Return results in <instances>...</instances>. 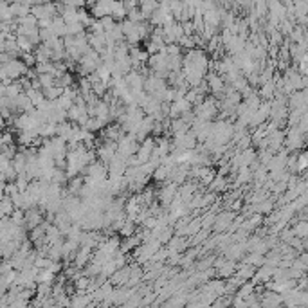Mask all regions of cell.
Instances as JSON below:
<instances>
[{
  "mask_svg": "<svg viewBox=\"0 0 308 308\" xmlns=\"http://www.w3.org/2000/svg\"><path fill=\"white\" fill-rule=\"evenodd\" d=\"M225 184H227V180L223 179V175L213 177V180L209 182V186H211V191H214V193H218V191L225 190Z\"/></svg>",
  "mask_w": 308,
  "mask_h": 308,
  "instance_id": "obj_11",
  "label": "cell"
},
{
  "mask_svg": "<svg viewBox=\"0 0 308 308\" xmlns=\"http://www.w3.org/2000/svg\"><path fill=\"white\" fill-rule=\"evenodd\" d=\"M292 231H294V234L298 238H301V240H303L305 236H307V231H308V227H307V222H305V220H301V222L299 223H296L294 225V229H292Z\"/></svg>",
  "mask_w": 308,
  "mask_h": 308,
  "instance_id": "obj_12",
  "label": "cell"
},
{
  "mask_svg": "<svg viewBox=\"0 0 308 308\" xmlns=\"http://www.w3.org/2000/svg\"><path fill=\"white\" fill-rule=\"evenodd\" d=\"M0 71H2V74H4V80L14 81L16 78L24 76L25 72H27V65H25L22 60H14V58H11V60H7L4 65L0 67Z\"/></svg>",
  "mask_w": 308,
  "mask_h": 308,
  "instance_id": "obj_1",
  "label": "cell"
},
{
  "mask_svg": "<svg viewBox=\"0 0 308 308\" xmlns=\"http://www.w3.org/2000/svg\"><path fill=\"white\" fill-rule=\"evenodd\" d=\"M170 128H171V132H173V133H175V135H177V133H184V132H188V128H190V124L186 123L184 119H182V117H180V115H179V117H173V119H171Z\"/></svg>",
  "mask_w": 308,
  "mask_h": 308,
  "instance_id": "obj_8",
  "label": "cell"
},
{
  "mask_svg": "<svg viewBox=\"0 0 308 308\" xmlns=\"http://www.w3.org/2000/svg\"><path fill=\"white\" fill-rule=\"evenodd\" d=\"M42 92H43V96H45V100H58V98L63 94V89L62 87L51 85V87L42 89Z\"/></svg>",
  "mask_w": 308,
  "mask_h": 308,
  "instance_id": "obj_9",
  "label": "cell"
},
{
  "mask_svg": "<svg viewBox=\"0 0 308 308\" xmlns=\"http://www.w3.org/2000/svg\"><path fill=\"white\" fill-rule=\"evenodd\" d=\"M159 197H161V202H162V204H164V205H170L171 202H173V199L177 197V184H175V182L168 184L166 188H164V190L161 191V195H159Z\"/></svg>",
  "mask_w": 308,
  "mask_h": 308,
  "instance_id": "obj_6",
  "label": "cell"
},
{
  "mask_svg": "<svg viewBox=\"0 0 308 308\" xmlns=\"http://www.w3.org/2000/svg\"><path fill=\"white\" fill-rule=\"evenodd\" d=\"M296 164H298V171H305V168H307V155L301 153L299 157H296Z\"/></svg>",
  "mask_w": 308,
  "mask_h": 308,
  "instance_id": "obj_14",
  "label": "cell"
},
{
  "mask_svg": "<svg viewBox=\"0 0 308 308\" xmlns=\"http://www.w3.org/2000/svg\"><path fill=\"white\" fill-rule=\"evenodd\" d=\"M283 303V296L276 294V292H267V296L263 298V305L265 307H276V305Z\"/></svg>",
  "mask_w": 308,
  "mask_h": 308,
  "instance_id": "obj_10",
  "label": "cell"
},
{
  "mask_svg": "<svg viewBox=\"0 0 308 308\" xmlns=\"http://www.w3.org/2000/svg\"><path fill=\"white\" fill-rule=\"evenodd\" d=\"M139 144H141V142L135 141V137H133L132 133H128V135H123V137L117 141V153L121 157H124V159H128V157L135 155Z\"/></svg>",
  "mask_w": 308,
  "mask_h": 308,
  "instance_id": "obj_2",
  "label": "cell"
},
{
  "mask_svg": "<svg viewBox=\"0 0 308 308\" xmlns=\"http://www.w3.org/2000/svg\"><path fill=\"white\" fill-rule=\"evenodd\" d=\"M232 218H234V213H232V211H223L222 214H216V216H214V222H213V229L216 232L227 231V227L231 225Z\"/></svg>",
  "mask_w": 308,
  "mask_h": 308,
  "instance_id": "obj_4",
  "label": "cell"
},
{
  "mask_svg": "<svg viewBox=\"0 0 308 308\" xmlns=\"http://www.w3.org/2000/svg\"><path fill=\"white\" fill-rule=\"evenodd\" d=\"M238 276L243 278V280H249L254 276V265H247V267H242V269L238 270Z\"/></svg>",
  "mask_w": 308,
  "mask_h": 308,
  "instance_id": "obj_13",
  "label": "cell"
},
{
  "mask_svg": "<svg viewBox=\"0 0 308 308\" xmlns=\"http://www.w3.org/2000/svg\"><path fill=\"white\" fill-rule=\"evenodd\" d=\"M43 222V216L42 213H40V209H36L33 205V207L25 209L24 213V225L27 229H34L36 225H40V223Z\"/></svg>",
  "mask_w": 308,
  "mask_h": 308,
  "instance_id": "obj_3",
  "label": "cell"
},
{
  "mask_svg": "<svg viewBox=\"0 0 308 308\" xmlns=\"http://www.w3.org/2000/svg\"><path fill=\"white\" fill-rule=\"evenodd\" d=\"M110 278H112L110 283L114 285V287H124L130 280V267H121V269L115 270Z\"/></svg>",
  "mask_w": 308,
  "mask_h": 308,
  "instance_id": "obj_5",
  "label": "cell"
},
{
  "mask_svg": "<svg viewBox=\"0 0 308 308\" xmlns=\"http://www.w3.org/2000/svg\"><path fill=\"white\" fill-rule=\"evenodd\" d=\"M205 83H207V89L211 90V92H214V94L220 96V92L223 90V78L216 76V74H209Z\"/></svg>",
  "mask_w": 308,
  "mask_h": 308,
  "instance_id": "obj_7",
  "label": "cell"
}]
</instances>
